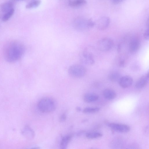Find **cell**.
Wrapping results in <instances>:
<instances>
[{"label": "cell", "instance_id": "1", "mask_svg": "<svg viewBox=\"0 0 149 149\" xmlns=\"http://www.w3.org/2000/svg\"><path fill=\"white\" fill-rule=\"evenodd\" d=\"M25 47L20 42L13 40L7 43L3 49V56L8 62L13 63L19 59L24 54Z\"/></svg>", "mask_w": 149, "mask_h": 149}, {"label": "cell", "instance_id": "2", "mask_svg": "<svg viewBox=\"0 0 149 149\" xmlns=\"http://www.w3.org/2000/svg\"><path fill=\"white\" fill-rule=\"evenodd\" d=\"M37 106L39 111L45 113L53 112L56 108V104L54 100L49 97L40 99L38 102Z\"/></svg>", "mask_w": 149, "mask_h": 149}, {"label": "cell", "instance_id": "3", "mask_svg": "<svg viewBox=\"0 0 149 149\" xmlns=\"http://www.w3.org/2000/svg\"><path fill=\"white\" fill-rule=\"evenodd\" d=\"M86 70L83 65L75 64L70 66L68 69L69 75L74 78H80L84 77L86 73Z\"/></svg>", "mask_w": 149, "mask_h": 149}, {"label": "cell", "instance_id": "4", "mask_svg": "<svg viewBox=\"0 0 149 149\" xmlns=\"http://www.w3.org/2000/svg\"><path fill=\"white\" fill-rule=\"evenodd\" d=\"M114 44L112 39L105 37L99 40L97 42V46L100 50L106 52L110 51L113 48Z\"/></svg>", "mask_w": 149, "mask_h": 149}, {"label": "cell", "instance_id": "5", "mask_svg": "<svg viewBox=\"0 0 149 149\" xmlns=\"http://www.w3.org/2000/svg\"><path fill=\"white\" fill-rule=\"evenodd\" d=\"M80 60L82 63L87 65H93L95 63L93 55L87 48H85L81 54Z\"/></svg>", "mask_w": 149, "mask_h": 149}, {"label": "cell", "instance_id": "6", "mask_svg": "<svg viewBox=\"0 0 149 149\" xmlns=\"http://www.w3.org/2000/svg\"><path fill=\"white\" fill-rule=\"evenodd\" d=\"M107 125L111 129L118 132L126 133L128 132L130 130V127L125 124L110 123H108Z\"/></svg>", "mask_w": 149, "mask_h": 149}, {"label": "cell", "instance_id": "7", "mask_svg": "<svg viewBox=\"0 0 149 149\" xmlns=\"http://www.w3.org/2000/svg\"><path fill=\"white\" fill-rule=\"evenodd\" d=\"M110 22V18L106 16L100 18L97 21L96 25L99 29L103 30L107 29L109 26Z\"/></svg>", "mask_w": 149, "mask_h": 149}, {"label": "cell", "instance_id": "8", "mask_svg": "<svg viewBox=\"0 0 149 149\" xmlns=\"http://www.w3.org/2000/svg\"><path fill=\"white\" fill-rule=\"evenodd\" d=\"M120 86L122 88H127L130 87L133 82L132 78L128 75L121 77L118 81Z\"/></svg>", "mask_w": 149, "mask_h": 149}, {"label": "cell", "instance_id": "9", "mask_svg": "<svg viewBox=\"0 0 149 149\" xmlns=\"http://www.w3.org/2000/svg\"><path fill=\"white\" fill-rule=\"evenodd\" d=\"M140 45L139 40L136 38H133L130 41L129 45V50L130 52L134 54L137 52Z\"/></svg>", "mask_w": 149, "mask_h": 149}, {"label": "cell", "instance_id": "10", "mask_svg": "<svg viewBox=\"0 0 149 149\" xmlns=\"http://www.w3.org/2000/svg\"><path fill=\"white\" fill-rule=\"evenodd\" d=\"M22 135L26 139L31 140L35 136V133L33 130L28 125L25 126L22 130Z\"/></svg>", "mask_w": 149, "mask_h": 149}, {"label": "cell", "instance_id": "11", "mask_svg": "<svg viewBox=\"0 0 149 149\" xmlns=\"http://www.w3.org/2000/svg\"><path fill=\"white\" fill-rule=\"evenodd\" d=\"M149 81V72L142 76L136 82L135 86L138 89L142 88L147 84Z\"/></svg>", "mask_w": 149, "mask_h": 149}, {"label": "cell", "instance_id": "12", "mask_svg": "<svg viewBox=\"0 0 149 149\" xmlns=\"http://www.w3.org/2000/svg\"><path fill=\"white\" fill-rule=\"evenodd\" d=\"M102 94L104 98L108 100H113L117 95L116 92L114 90L108 88L104 89Z\"/></svg>", "mask_w": 149, "mask_h": 149}, {"label": "cell", "instance_id": "13", "mask_svg": "<svg viewBox=\"0 0 149 149\" xmlns=\"http://www.w3.org/2000/svg\"><path fill=\"white\" fill-rule=\"evenodd\" d=\"M98 95L95 93H88L84 94L83 99L87 103H91L97 101L99 98Z\"/></svg>", "mask_w": 149, "mask_h": 149}, {"label": "cell", "instance_id": "14", "mask_svg": "<svg viewBox=\"0 0 149 149\" xmlns=\"http://www.w3.org/2000/svg\"><path fill=\"white\" fill-rule=\"evenodd\" d=\"M72 137V135L69 134L63 137L60 143V148L62 149H66Z\"/></svg>", "mask_w": 149, "mask_h": 149}, {"label": "cell", "instance_id": "15", "mask_svg": "<svg viewBox=\"0 0 149 149\" xmlns=\"http://www.w3.org/2000/svg\"><path fill=\"white\" fill-rule=\"evenodd\" d=\"M13 4L11 2H7L2 3L0 6L1 10L3 12L6 13L12 9Z\"/></svg>", "mask_w": 149, "mask_h": 149}, {"label": "cell", "instance_id": "16", "mask_svg": "<svg viewBox=\"0 0 149 149\" xmlns=\"http://www.w3.org/2000/svg\"><path fill=\"white\" fill-rule=\"evenodd\" d=\"M121 77L120 73L116 71L111 72L108 76L109 80L113 82L118 81Z\"/></svg>", "mask_w": 149, "mask_h": 149}, {"label": "cell", "instance_id": "17", "mask_svg": "<svg viewBox=\"0 0 149 149\" xmlns=\"http://www.w3.org/2000/svg\"><path fill=\"white\" fill-rule=\"evenodd\" d=\"M86 3V0H74L69 1V4L70 6L74 7L83 5Z\"/></svg>", "mask_w": 149, "mask_h": 149}, {"label": "cell", "instance_id": "18", "mask_svg": "<svg viewBox=\"0 0 149 149\" xmlns=\"http://www.w3.org/2000/svg\"><path fill=\"white\" fill-rule=\"evenodd\" d=\"M102 134L98 132H92L86 133V137L88 139H93L101 137Z\"/></svg>", "mask_w": 149, "mask_h": 149}, {"label": "cell", "instance_id": "19", "mask_svg": "<svg viewBox=\"0 0 149 149\" xmlns=\"http://www.w3.org/2000/svg\"><path fill=\"white\" fill-rule=\"evenodd\" d=\"M100 110V108L98 107H88L85 108L83 112L84 113H97Z\"/></svg>", "mask_w": 149, "mask_h": 149}, {"label": "cell", "instance_id": "20", "mask_svg": "<svg viewBox=\"0 0 149 149\" xmlns=\"http://www.w3.org/2000/svg\"><path fill=\"white\" fill-rule=\"evenodd\" d=\"M40 0H33L28 3L26 6V8H31L38 6L40 3Z\"/></svg>", "mask_w": 149, "mask_h": 149}, {"label": "cell", "instance_id": "21", "mask_svg": "<svg viewBox=\"0 0 149 149\" xmlns=\"http://www.w3.org/2000/svg\"><path fill=\"white\" fill-rule=\"evenodd\" d=\"M15 10L13 8L8 11L6 13L2 18V20L3 22L8 21L13 15Z\"/></svg>", "mask_w": 149, "mask_h": 149}, {"label": "cell", "instance_id": "22", "mask_svg": "<svg viewBox=\"0 0 149 149\" xmlns=\"http://www.w3.org/2000/svg\"><path fill=\"white\" fill-rule=\"evenodd\" d=\"M118 60V64L121 67H124L126 65L127 62L126 59L124 57H120Z\"/></svg>", "mask_w": 149, "mask_h": 149}, {"label": "cell", "instance_id": "23", "mask_svg": "<svg viewBox=\"0 0 149 149\" xmlns=\"http://www.w3.org/2000/svg\"><path fill=\"white\" fill-rule=\"evenodd\" d=\"M143 36L145 39L148 40L149 38V30L148 28L145 31L143 34Z\"/></svg>", "mask_w": 149, "mask_h": 149}, {"label": "cell", "instance_id": "24", "mask_svg": "<svg viewBox=\"0 0 149 149\" xmlns=\"http://www.w3.org/2000/svg\"><path fill=\"white\" fill-rule=\"evenodd\" d=\"M66 118V115L65 113L62 114L60 118V120L61 122H63L65 121Z\"/></svg>", "mask_w": 149, "mask_h": 149}, {"label": "cell", "instance_id": "25", "mask_svg": "<svg viewBox=\"0 0 149 149\" xmlns=\"http://www.w3.org/2000/svg\"><path fill=\"white\" fill-rule=\"evenodd\" d=\"M125 0H111L112 3L114 4H118Z\"/></svg>", "mask_w": 149, "mask_h": 149}, {"label": "cell", "instance_id": "26", "mask_svg": "<svg viewBox=\"0 0 149 149\" xmlns=\"http://www.w3.org/2000/svg\"><path fill=\"white\" fill-rule=\"evenodd\" d=\"M85 131H80L77 133V136H80L85 133Z\"/></svg>", "mask_w": 149, "mask_h": 149}, {"label": "cell", "instance_id": "27", "mask_svg": "<svg viewBox=\"0 0 149 149\" xmlns=\"http://www.w3.org/2000/svg\"><path fill=\"white\" fill-rule=\"evenodd\" d=\"M76 110L77 111H80L81 109L80 107H77L76 108Z\"/></svg>", "mask_w": 149, "mask_h": 149}, {"label": "cell", "instance_id": "28", "mask_svg": "<svg viewBox=\"0 0 149 149\" xmlns=\"http://www.w3.org/2000/svg\"><path fill=\"white\" fill-rule=\"evenodd\" d=\"M146 24H147V26L148 27V26H149V19H148H148H147V23H146Z\"/></svg>", "mask_w": 149, "mask_h": 149}, {"label": "cell", "instance_id": "29", "mask_svg": "<svg viewBox=\"0 0 149 149\" xmlns=\"http://www.w3.org/2000/svg\"></svg>", "mask_w": 149, "mask_h": 149}]
</instances>
